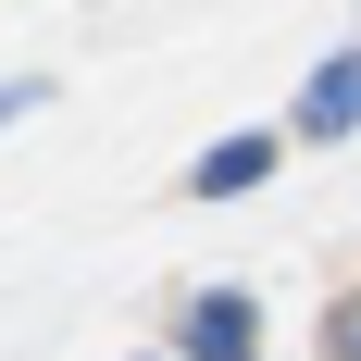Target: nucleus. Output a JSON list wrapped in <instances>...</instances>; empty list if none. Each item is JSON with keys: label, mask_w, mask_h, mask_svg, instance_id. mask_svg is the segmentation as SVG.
I'll list each match as a JSON object with an SVG mask.
<instances>
[{"label": "nucleus", "mask_w": 361, "mask_h": 361, "mask_svg": "<svg viewBox=\"0 0 361 361\" xmlns=\"http://www.w3.org/2000/svg\"><path fill=\"white\" fill-rule=\"evenodd\" d=\"M187 361H262V312H250V299H237V287H212V299H187Z\"/></svg>", "instance_id": "f257e3e1"}, {"label": "nucleus", "mask_w": 361, "mask_h": 361, "mask_svg": "<svg viewBox=\"0 0 361 361\" xmlns=\"http://www.w3.org/2000/svg\"><path fill=\"white\" fill-rule=\"evenodd\" d=\"M299 137H361V50L312 63V87H299Z\"/></svg>", "instance_id": "f03ea898"}, {"label": "nucleus", "mask_w": 361, "mask_h": 361, "mask_svg": "<svg viewBox=\"0 0 361 361\" xmlns=\"http://www.w3.org/2000/svg\"><path fill=\"white\" fill-rule=\"evenodd\" d=\"M262 175H274V137H224V149H200V162H187V187H200V200H250Z\"/></svg>", "instance_id": "7ed1b4c3"}, {"label": "nucleus", "mask_w": 361, "mask_h": 361, "mask_svg": "<svg viewBox=\"0 0 361 361\" xmlns=\"http://www.w3.org/2000/svg\"><path fill=\"white\" fill-rule=\"evenodd\" d=\"M324 361H361V299H336V312H324Z\"/></svg>", "instance_id": "20e7f679"}, {"label": "nucleus", "mask_w": 361, "mask_h": 361, "mask_svg": "<svg viewBox=\"0 0 361 361\" xmlns=\"http://www.w3.org/2000/svg\"><path fill=\"white\" fill-rule=\"evenodd\" d=\"M25 100H37V87H0V125H13V112H25Z\"/></svg>", "instance_id": "39448f33"}]
</instances>
